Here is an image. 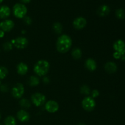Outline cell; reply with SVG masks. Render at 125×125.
Wrapping results in <instances>:
<instances>
[{
	"mask_svg": "<svg viewBox=\"0 0 125 125\" xmlns=\"http://www.w3.org/2000/svg\"><path fill=\"white\" fill-rule=\"evenodd\" d=\"M29 68L28 65L24 62H20L17 65V72L21 76H24L27 74Z\"/></svg>",
	"mask_w": 125,
	"mask_h": 125,
	"instance_id": "obj_15",
	"label": "cell"
},
{
	"mask_svg": "<svg viewBox=\"0 0 125 125\" xmlns=\"http://www.w3.org/2000/svg\"><path fill=\"white\" fill-rule=\"evenodd\" d=\"M15 27V23L13 20L10 19L3 20L0 22V29L4 32L11 31Z\"/></svg>",
	"mask_w": 125,
	"mask_h": 125,
	"instance_id": "obj_8",
	"label": "cell"
},
{
	"mask_svg": "<svg viewBox=\"0 0 125 125\" xmlns=\"http://www.w3.org/2000/svg\"><path fill=\"white\" fill-rule=\"evenodd\" d=\"M117 69H118L117 65L114 62H112V61L106 62V64L104 65L105 71L109 74L115 73L117 71Z\"/></svg>",
	"mask_w": 125,
	"mask_h": 125,
	"instance_id": "obj_14",
	"label": "cell"
},
{
	"mask_svg": "<svg viewBox=\"0 0 125 125\" xmlns=\"http://www.w3.org/2000/svg\"><path fill=\"white\" fill-rule=\"evenodd\" d=\"M121 60L125 61V49L122 52H121Z\"/></svg>",
	"mask_w": 125,
	"mask_h": 125,
	"instance_id": "obj_32",
	"label": "cell"
},
{
	"mask_svg": "<svg viewBox=\"0 0 125 125\" xmlns=\"http://www.w3.org/2000/svg\"><path fill=\"white\" fill-rule=\"evenodd\" d=\"M90 93H91V97L94 99L98 97L99 95H100V92L96 89H94Z\"/></svg>",
	"mask_w": 125,
	"mask_h": 125,
	"instance_id": "obj_28",
	"label": "cell"
},
{
	"mask_svg": "<svg viewBox=\"0 0 125 125\" xmlns=\"http://www.w3.org/2000/svg\"><path fill=\"white\" fill-rule=\"evenodd\" d=\"M28 84L31 87L37 86L40 84V79L37 76H31L28 79Z\"/></svg>",
	"mask_w": 125,
	"mask_h": 125,
	"instance_id": "obj_18",
	"label": "cell"
},
{
	"mask_svg": "<svg viewBox=\"0 0 125 125\" xmlns=\"http://www.w3.org/2000/svg\"><path fill=\"white\" fill-rule=\"evenodd\" d=\"M4 1V0H0V4H1Z\"/></svg>",
	"mask_w": 125,
	"mask_h": 125,
	"instance_id": "obj_36",
	"label": "cell"
},
{
	"mask_svg": "<svg viewBox=\"0 0 125 125\" xmlns=\"http://www.w3.org/2000/svg\"><path fill=\"white\" fill-rule=\"evenodd\" d=\"M23 19L24 23L28 26L31 25V24H32V18H31L30 17H29V16H25Z\"/></svg>",
	"mask_w": 125,
	"mask_h": 125,
	"instance_id": "obj_27",
	"label": "cell"
},
{
	"mask_svg": "<svg viewBox=\"0 0 125 125\" xmlns=\"http://www.w3.org/2000/svg\"><path fill=\"white\" fill-rule=\"evenodd\" d=\"M72 39L67 34H62L59 36L56 42V46L57 51L65 54L68 52L72 46Z\"/></svg>",
	"mask_w": 125,
	"mask_h": 125,
	"instance_id": "obj_1",
	"label": "cell"
},
{
	"mask_svg": "<svg viewBox=\"0 0 125 125\" xmlns=\"http://www.w3.org/2000/svg\"><path fill=\"white\" fill-rule=\"evenodd\" d=\"M0 125H3V124H2V123H0Z\"/></svg>",
	"mask_w": 125,
	"mask_h": 125,
	"instance_id": "obj_39",
	"label": "cell"
},
{
	"mask_svg": "<svg viewBox=\"0 0 125 125\" xmlns=\"http://www.w3.org/2000/svg\"><path fill=\"white\" fill-rule=\"evenodd\" d=\"M20 3L23 4H28L32 1V0H19Z\"/></svg>",
	"mask_w": 125,
	"mask_h": 125,
	"instance_id": "obj_33",
	"label": "cell"
},
{
	"mask_svg": "<svg viewBox=\"0 0 125 125\" xmlns=\"http://www.w3.org/2000/svg\"><path fill=\"white\" fill-rule=\"evenodd\" d=\"M17 118L20 122H27L30 119V115L24 109H21L17 112Z\"/></svg>",
	"mask_w": 125,
	"mask_h": 125,
	"instance_id": "obj_12",
	"label": "cell"
},
{
	"mask_svg": "<svg viewBox=\"0 0 125 125\" xmlns=\"http://www.w3.org/2000/svg\"><path fill=\"white\" fill-rule=\"evenodd\" d=\"M4 123V125H17V121L14 117L9 115L5 118Z\"/></svg>",
	"mask_w": 125,
	"mask_h": 125,
	"instance_id": "obj_22",
	"label": "cell"
},
{
	"mask_svg": "<svg viewBox=\"0 0 125 125\" xmlns=\"http://www.w3.org/2000/svg\"><path fill=\"white\" fill-rule=\"evenodd\" d=\"M83 56L82 50L79 48H74L72 51V56L75 60H79Z\"/></svg>",
	"mask_w": 125,
	"mask_h": 125,
	"instance_id": "obj_19",
	"label": "cell"
},
{
	"mask_svg": "<svg viewBox=\"0 0 125 125\" xmlns=\"http://www.w3.org/2000/svg\"><path fill=\"white\" fill-rule=\"evenodd\" d=\"M50 68V64L46 60H39L34 66V72L37 76L43 77L48 73Z\"/></svg>",
	"mask_w": 125,
	"mask_h": 125,
	"instance_id": "obj_2",
	"label": "cell"
},
{
	"mask_svg": "<svg viewBox=\"0 0 125 125\" xmlns=\"http://www.w3.org/2000/svg\"><path fill=\"white\" fill-rule=\"evenodd\" d=\"M87 24V21L85 18L83 17H78L74 18L73 21V26L74 29L81 30L85 28Z\"/></svg>",
	"mask_w": 125,
	"mask_h": 125,
	"instance_id": "obj_10",
	"label": "cell"
},
{
	"mask_svg": "<svg viewBox=\"0 0 125 125\" xmlns=\"http://www.w3.org/2000/svg\"><path fill=\"white\" fill-rule=\"evenodd\" d=\"M8 86L6 84H1L0 86V91L2 93H6L8 91Z\"/></svg>",
	"mask_w": 125,
	"mask_h": 125,
	"instance_id": "obj_29",
	"label": "cell"
},
{
	"mask_svg": "<svg viewBox=\"0 0 125 125\" xmlns=\"http://www.w3.org/2000/svg\"><path fill=\"white\" fill-rule=\"evenodd\" d=\"M31 102L36 107H40L46 102V98L44 94L36 92L31 95Z\"/></svg>",
	"mask_w": 125,
	"mask_h": 125,
	"instance_id": "obj_4",
	"label": "cell"
},
{
	"mask_svg": "<svg viewBox=\"0 0 125 125\" xmlns=\"http://www.w3.org/2000/svg\"><path fill=\"white\" fill-rule=\"evenodd\" d=\"M113 57L114 58H115V59H120L121 58V52H116L114 51L113 54Z\"/></svg>",
	"mask_w": 125,
	"mask_h": 125,
	"instance_id": "obj_30",
	"label": "cell"
},
{
	"mask_svg": "<svg viewBox=\"0 0 125 125\" xmlns=\"http://www.w3.org/2000/svg\"><path fill=\"white\" fill-rule=\"evenodd\" d=\"M12 12L15 17L18 19H23L28 13V8L25 4L18 2L12 7Z\"/></svg>",
	"mask_w": 125,
	"mask_h": 125,
	"instance_id": "obj_3",
	"label": "cell"
},
{
	"mask_svg": "<svg viewBox=\"0 0 125 125\" xmlns=\"http://www.w3.org/2000/svg\"><path fill=\"white\" fill-rule=\"evenodd\" d=\"M78 125H86L84 123H79Z\"/></svg>",
	"mask_w": 125,
	"mask_h": 125,
	"instance_id": "obj_35",
	"label": "cell"
},
{
	"mask_svg": "<svg viewBox=\"0 0 125 125\" xmlns=\"http://www.w3.org/2000/svg\"><path fill=\"white\" fill-rule=\"evenodd\" d=\"M13 44L11 43V42L7 41L6 42L4 43L2 45V47H3V49L6 51H10L13 49Z\"/></svg>",
	"mask_w": 125,
	"mask_h": 125,
	"instance_id": "obj_26",
	"label": "cell"
},
{
	"mask_svg": "<svg viewBox=\"0 0 125 125\" xmlns=\"http://www.w3.org/2000/svg\"><path fill=\"white\" fill-rule=\"evenodd\" d=\"M11 43L13 44V46L18 50H23L28 46L29 41L26 37L23 36L18 37L11 40Z\"/></svg>",
	"mask_w": 125,
	"mask_h": 125,
	"instance_id": "obj_6",
	"label": "cell"
},
{
	"mask_svg": "<svg viewBox=\"0 0 125 125\" xmlns=\"http://www.w3.org/2000/svg\"><path fill=\"white\" fill-rule=\"evenodd\" d=\"M113 48L116 52H122L125 49V42L122 39L116 40L113 44Z\"/></svg>",
	"mask_w": 125,
	"mask_h": 125,
	"instance_id": "obj_17",
	"label": "cell"
},
{
	"mask_svg": "<svg viewBox=\"0 0 125 125\" xmlns=\"http://www.w3.org/2000/svg\"><path fill=\"white\" fill-rule=\"evenodd\" d=\"M19 104L23 108V109H29L31 107V103L28 99L21 98L20 101H19Z\"/></svg>",
	"mask_w": 125,
	"mask_h": 125,
	"instance_id": "obj_20",
	"label": "cell"
},
{
	"mask_svg": "<svg viewBox=\"0 0 125 125\" xmlns=\"http://www.w3.org/2000/svg\"><path fill=\"white\" fill-rule=\"evenodd\" d=\"M24 87L23 84L18 83L15 84L11 90L12 96L15 99H20L23 97L24 94Z\"/></svg>",
	"mask_w": 125,
	"mask_h": 125,
	"instance_id": "obj_5",
	"label": "cell"
},
{
	"mask_svg": "<svg viewBox=\"0 0 125 125\" xmlns=\"http://www.w3.org/2000/svg\"><path fill=\"white\" fill-rule=\"evenodd\" d=\"M50 79H49L48 77L44 76L43 78V82L45 84H48V83H50Z\"/></svg>",
	"mask_w": 125,
	"mask_h": 125,
	"instance_id": "obj_31",
	"label": "cell"
},
{
	"mask_svg": "<svg viewBox=\"0 0 125 125\" xmlns=\"http://www.w3.org/2000/svg\"><path fill=\"white\" fill-rule=\"evenodd\" d=\"M11 14V9L7 5L0 6V19L6 20L10 17Z\"/></svg>",
	"mask_w": 125,
	"mask_h": 125,
	"instance_id": "obj_11",
	"label": "cell"
},
{
	"mask_svg": "<svg viewBox=\"0 0 125 125\" xmlns=\"http://www.w3.org/2000/svg\"><path fill=\"white\" fill-rule=\"evenodd\" d=\"M111 12V9L109 6L106 4H103L98 8L96 13L98 16L101 17H104L108 15Z\"/></svg>",
	"mask_w": 125,
	"mask_h": 125,
	"instance_id": "obj_13",
	"label": "cell"
},
{
	"mask_svg": "<svg viewBox=\"0 0 125 125\" xmlns=\"http://www.w3.org/2000/svg\"><path fill=\"white\" fill-rule=\"evenodd\" d=\"M1 112H0V120H1Z\"/></svg>",
	"mask_w": 125,
	"mask_h": 125,
	"instance_id": "obj_37",
	"label": "cell"
},
{
	"mask_svg": "<svg viewBox=\"0 0 125 125\" xmlns=\"http://www.w3.org/2000/svg\"><path fill=\"white\" fill-rule=\"evenodd\" d=\"M59 109V104L54 100H49L45 104V109L51 114L56 113Z\"/></svg>",
	"mask_w": 125,
	"mask_h": 125,
	"instance_id": "obj_9",
	"label": "cell"
},
{
	"mask_svg": "<svg viewBox=\"0 0 125 125\" xmlns=\"http://www.w3.org/2000/svg\"><path fill=\"white\" fill-rule=\"evenodd\" d=\"M0 52H1V50H0Z\"/></svg>",
	"mask_w": 125,
	"mask_h": 125,
	"instance_id": "obj_40",
	"label": "cell"
},
{
	"mask_svg": "<svg viewBox=\"0 0 125 125\" xmlns=\"http://www.w3.org/2000/svg\"><path fill=\"white\" fill-rule=\"evenodd\" d=\"M5 35V32L1 30L0 29V39H2V38H3L4 37Z\"/></svg>",
	"mask_w": 125,
	"mask_h": 125,
	"instance_id": "obj_34",
	"label": "cell"
},
{
	"mask_svg": "<svg viewBox=\"0 0 125 125\" xmlns=\"http://www.w3.org/2000/svg\"><path fill=\"white\" fill-rule=\"evenodd\" d=\"M1 84H1V81L0 80V86H1Z\"/></svg>",
	"mask_w": 125,
	"mask_h": 125,
	"instance_id": "obj_38",
	"label": "cell"
},
{
	"mask_svg": "<svg viewBox=\"0 0 125 125\" xmlns=\"http://www.w3.org/2000/svg\"><path fill=\"white\" fill-rule=\"evenodd\" d=\"M52 29L55 33L57 34H61L63 31V26L59 22H55L52 25Z\"/></svg>",
	"mask_w": 125,
	"mask_h": 125,
	"instance_id": "obj_21",
	"label": "cell"
},
{
	"mask_svg": "<svg viewBox=\"0 0 125 125\" xmlns=\"http://www.w3.org/2000/svg\"><path fill=\"white\" fill-rule=\"evenodd\" d=\"M9 74V70L4 66H0V80L4 79Z\"/></svg>",
	"mask_w": 125,
	"mask_h": 125,
	"instance_id": "obj_23",
	"label": "cell"
},
{
	"mask_svg": "<svg viewBox=\"0 0 125 125\" xmlns=\"http://www.w3.org/2000/svg\"><path fill=\"white\" fill-rule=\"evenodd\" d=\"M80 92L84 95H88L90 94V89L88 85H83L80 87Z\"/></svg>",
	"mask_w": 125,
	"mask_h": 125,
	"instance_id": "obj_25",
	"label": "cell"
},
{
	"mask_svg": "<svg viewBox=\"0 0 125 125\" xmlns=\"http://www.w3.org/2000/svg\"><path fill=\"white\" fill-rule=\"evenodd\" d=\"M82 107L87 112H91L94 111L96 107V102L95 99L92 98L91 96H86L83 100L81 103Z\"/></svg>",
	"mask_w": 125,
	"mask_h": 125,
	"instance_id": "obj_7",
	"label": "cell"
},
{
	"mask_svg": "<svg viewBox=\"0 0 125 125\" xmlns=\"http://www.w3.org/2000/svg\"><path fill=\"white\" fill-rule=\"evenodd\" d=\"M115 16L118 19L123 20L125 18V10L122 8L118 9L115 11Z\"/></svg>",
	"mask_w": 125,
	"mask_h": 125,
	"instance_id": "obj_24",
	"label": "cell"
},
{
	"mask_svg": "<svg viewBox=\"0 0 125 125\" xmlns=\"http://www.w3.org/2000/svg\"><path fill=\"white\" fill-rule=\"evenodd\" d=\"M85 67L90 72H94L97 68L96 61L92 58H88L85 61Z\"/></svg>",
	"mask_w": 125,
	"mask_h": 125,
	"instance_id": "obj_16",
	"label": "cell"
}]
</instances>
